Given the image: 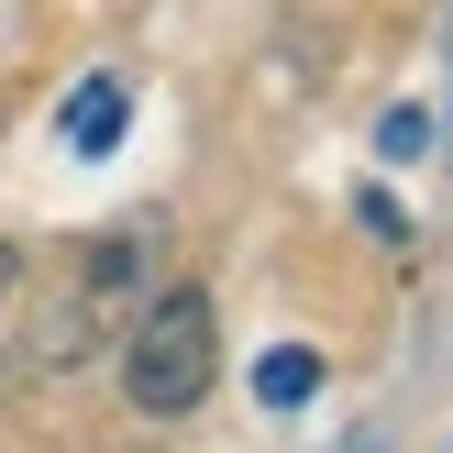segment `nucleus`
<instances>
[{"label":"nucleus","mask_w":453,"mask_h":453,"mask_svg":"<svg viewBox=\"0 0 453 453\" xmlns=\"http://www.w3.org/2000/svg\"><path fill=\"white\" fill-rule=\"evenodd\" d=\"M122 398L144 420H188L221 376V332H211V288H166L144 321H122Z\"/></svg>","instance_id":"f257e3e1"},{"label":"nucleus","mask_w":453,"mask_h":453,"mask_svg":"<svg viewBox=\"0 0 453 453\" xmlns=\"http://www.w3.org/2000/svg\"><path fill=\"white\" fill-rule=\"evenodd\" d=\"M122 321H133V243H78V255H66V277L44 288L34 354L66 376V365H88V354H100Z\"/></svg>","instance_id":"f03ea898"},{"label":"nucleus","mask_w":453,"mask_h":453,"mask_svg":"<svg viewBox=\"0 0 453 453\" xmlns=\"http://www.w3.org/2000/svg\"><path fill=\"white\" fill-rule=\"evenodd\" d=\"M66 144H78V155H111V144H122V78H88L78 100H66Z\"/></svg>","instance_id":"7ed1b4c3"},{"label":"nucleus","mask_w":453,"mask_h":453,"mask_svg":"<svg viewBox=\"0 0 453 453\" xmlns=\"http://www.w3.org/2000/svg\"><path fill=\"white\" fill-rule=\"evenodd\" d=\"M310 388H321V354H299V343H277V354L255 365V398H265V410H299Z\"/></svg>","instance_id":"20e7f679"},{"label":"nucleus","mask_w":453,"mask_h":453,"mask_svg":"<svg viewBox=\"0 0 453 453\" xmlns=\"http://www.w3.org/2000/svg\"><path fill=\"white\" fill-rule=\"evenodd\" d=\"M12 277H22V255H12V243H0V299H12Z\"/></svg>","instance_id":"39448f33"}]
</instances>
